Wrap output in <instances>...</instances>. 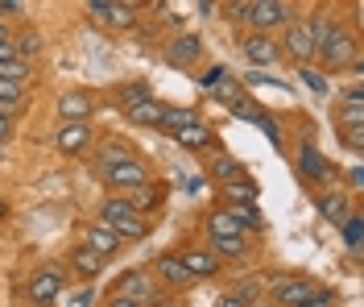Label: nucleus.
I'll use <instances>...</instances> for the list:
<instances>
[{
    "mask_svg": "<svg viewBox=\"0 0 364 307\" xmlns=\"http://www.w3.org/2000/svg\"><path fill=\"white\" fill-rule=\"evenodd\" d=\"M311 29H315V58L327 67V71H348V67L360 58L356 38H352L343 25H331L327 17H315Z\"/></svg>",
    "mask_w": 364,
    "mask_h": 307,
    "instance_id": "f257e3e1",
    "label": "nucleus"
},
{
    "mask_svg": "<svg viewBox=\"0 0 364 307\" xmlns=\"http://www.w3.org/2000/svg\"><path fill=\"white\" fill-rule=\"evenodd\" d=\"M298 179L302 183H311V187H327V183H336V166H331V158L323 154V150H315L311 142L298 145Z\"/></svg>",
    "mask_w": 364,
    "mask_h": 307,
    "instance_id": "f03ea898",
    "label": "nucleus"
},
{
    "mask_svg": "<svg viewBox=\"0 0 364 307\" xmlns=\"http://www.w3.org/2000/svg\"><path fill=\"white\" fill-rule=\"evenodd\" d=\"M261 291L269 295L273 303H282V307H298L311 291H315V283L311 279H302V274H273V279H265L261 283Z\"/></svg>",
    "mask_w": 364,
    "mask_h": 307,
    "instance_id": "7ed1b4c3",
    "label": "nucleus"
},
{
    "mask_svg": "<svg viewBox=\"0 0 364 307\" xmlns=\"http://www.w3.org/2000/svg\"><path fill=\"white\" fill-rule=\"evenodd\" d=\"M63 283H67V274H63V266H58V261L38 266V270H33V279H29V303L50 307L58 295H63Z\"/></svg>",
    "mask_w": 364,
    "mask_h": 307,
    "instance_id": "20e7f679",
    "label": "nucleus"
},
{
    "mask_svg": "<svg viewBox=\"0 0 364 307\" xmlns=\"http://www.w3.org/2000/svg\"><path fill=\"white\" fill-rule=\"evenodd\" d=\"M282 50L294 58L298 67H306L315 58V29L311 21H286V33H282Z\"/></svg>",
    "mask_w": 364,
    "mask_h": 307,
    "instance_id": "39448f33",
    "label": "nucleus"
},
{
    "mask_svg": "<svg viewBox=\"0 0 364 307\" xmlns=\"http://www.w3.org/2000/svg\"><path fill=\"white\" fill-rule=\"evenodd\" d=\"M100 179H104L108 187H116V191H133V187H141V183H149V170H145L141 158H124V162L104 166Z\"/></svg>",
    "mask_w": 364,
    "mask_h": 307,
    "instance_id": "423d86ee",
    "label": "nucleus"
},
{
    "mask_svg": "<svg viewBox=\"0 0 364 307\" xmlns=\"http://www.w3.org/2000/svg\"><path fill=\"white\" fill-rule=\"evenodd\" d=\"M91 137H95V133H91V120H63L58 133H54V145H58L67 158H75V154H83L91 145Z\"/></svg>",
    "mask_w": 364,
    "mask_h": 307,
    "instance_id": "0eeeda50",
    "label": "nucleus"
},
{
    "mask_svg": "<svg viewBox=\"0 0 364 307\" xmlns=\"http://www.w3.org/2000/svg\"><path fill=\"white\" fill-rule=\"evenodd\" d=\"M91 13L108 25V29H116V33H129L136 25V9L120 4V0H91Z\"/></svg>",
    "mask_w": 364,
    "mask_h": 307,
    "instance_id": "6e6552de",
    "label": "nucleus"
},
{
    "mask_svg": "<svg viewBox=\"0 0 364 307\" xmlns=\"http://www.w3.org/2000/svg\"><path fill=\"white\" fill-rule=\"evenodd\" d=\"M199 58H203V33H178L166 46V63L170 67H195Z\"/></svg>",
    "mask_w": 364,
    "mask_h": 307,
    "instance_id": "1a4fd4ad",
    "label": "nucleus"
},
{
    "mask_svg": "<svg viewBox=\"0 0 364 307\" xmlns=\"http://www.w3.org/2000/svg\"><path fill=\"white\" fill-rule=\"evenodd\" d=\"M207 241H211L207 249H211L220 261L224 258L228 261H245L249 258V233H207Z\"/></svg>",
    "mask_w": 364,
    "mask_h": 307,
    "instance_id": "9d476101",
    "label": "nucleus"
},
{
    "mask_svg": "<svg viewBox=\"0 0 364 307\" xmlns=\"http://www.w3.org/2000/svg\"><path fill=\"white\" fill-rule=\"evenodd\" d=\"M240 50H245V58H249V63H257V67H273V63L282 58V46L273 42L269 33H261V29H257V33H249V38L240 42Z\"/></svg>",
    "mask_w": 364,
    "mask_h": 307,
    "instance_id": "9b49d317",
    "label": "nucleus"
},
{
    "mask_svg": "<svg viewBox=\"0 0 364 307\" xmlns=\"http://www.w3.org/2000/svg\"><path fill=\"white\" fill-rule=\"evenodd\" d=\"M112 295H129V299H158V286H154V279L149 274H141V270H129V274H120L112 286Z\"/></svg>",
    "mask_w": 364,
    "mask_h": 307,
    "instance_id": "f8f14e48",
    "label": "nucleus"
},
{
    "mask_svg": "<svg viewBox=\"0 0 364 307\" xmlns=\"http://www.w3.org/2000/svg\"><path fill=\"white\" fill-rule=\"evenodd\" d=\"M161 113H166V104L158 95H145V100H136V104L124 108V117L133 120L136 129H161Z\"/></svg>",
    "mask_w": 364,
    "mask_h": 307,
    "instance_id": "ddd939ff",
    "label": "nucleus"
},
{
    "mask_svg": "<svg viewBox=\"0 0 364 307\" xmlns=\"http://www.w3.org/2000/svg\"><path fill=\"white\" fill-rule=\"evenodd\" d=\"M174 142L182 150H191V154H203V150H215V129L207 120H195V125H186V129L174 133Z\"/></svg>",
    "mask_w": 364,
    "mask_h": 307,
    "instance_id": "4468645a",
    "label": "nucleus"
},
{
    "mask_svg": "<svg viewBox=\"0 0 364 307\" xmlns=\"http://www.w3.org/2000/svg\"><path fill=\"white\" fill-rule=\"evenodd\" d=\"M249 21L261 29V33H269V29H277V25H286L290 17H286V4L282 0H257L249 9Z\"/></svg>",
    "mask_w": 364,
    "mask_h": 307,
    "instance_id": "2eb2a0df",
    "label": "nucleus"
},
{
    "mask_svg": "<svg viewBox=\"0 0 364 307\" xmlns=\"http://www.w3.org/2000/svg\"><path fill=\"white\" fill-rule=\"evenodd\" d=\"M95 113V95L83 92V88H75V92H63L58 100V117L63 120H87Z\"/></svg>",
    "mask_w": 364,
    "mask_h": 307,
    "instance_id": "dca6fc26",
    "label": "nucleus"
},
{
    "mask_svg": "<svg viewBox=\"0 0 364 307\" xmlns=\"http://www.w3.org/2000/svg\"><path fill=\"white\" fill-rule=\"evenodd\" d=\"M215 88H220V100H224V108H228V113H236V117H245V120L257 117V108L249 104V92H245L240 83H232V79L224 75V79H220Z\"/></svg>",
    "mask_w": 364,
    "mask_h": 307,
    "instance_id": "f3484780",
    "label": "nucleus"
},
{
    "mask_svg": "<svg viewBox=\"0 0 364 307\" xmlns=\"http://www.w3.org/2000/svg\"><path fill=\"white\" fill-rule=\"evenodd\" d=\"M336 125H340V129L364 125V92L360 88H352V92L340 95V104H336Z\"/></svg>",
    "mask_w": 364,
    "mask_h": 307,
    "instance_id": "a211bd4d",
    "label": "nucleus"
},
{
    "mask_svg": "<svg viewBox=\"0 0 364 307\" xmlns=\"http://www.w3.org/2000/svg\"><path fill=\"white\" fill-rule=\"evenodd\" d=\"M178 258H182V266L191 270V279H195V283H199V279H215V274H220V258H215L211 249H182Z\"/></svg>",
    "mask_w": 364,
    "mask_h": 307,
    "instance_id": "6ab92c4d",
    "label": "nucleus"
},
{
    "mask_svg": "<svg viewBox=\"0 0 364 307\" xmlns=\"http://www.w3.org/2000/svg\"><path fill=\"white\" fill-rule=\"evenodd\" d=\"M83 245H87V249H95L100 258H112V254L120 249V245H124V241H120V236L112 233V224L95 220V224L87 229V233H83Z\"/></svg>",
    "mask_w": 364,
    "mask_h": 307,
    "instance_id": "aec40b11",
    "label": "nucleus"
},
{
    "mask_svg": "<svg viewBox=\"0 0 364 307\" xmlns=\"http://www.w3.org/2000/svg\"><path fill=\"white\" fill-rule=\"evenodd\" d=\"M315 204L323 220H331V224H343L352 216V195H343V191H323V195H315Z\"/></svg>",
    "mask_w": 364,
    "mask_h": 307,
    "instance_id": "412c9836",
    "label": "nucleus"
},
{
    "mask_svg": "<svg viewBox=\"0 0 364 307\" xmlns=\"http://www.w3.org/2000/svg\"><path fill=\"white\" fill-rule=\"evenodd\" d=\"M154 274H158L166 286H174V291H182V286L195 283V279H191V270L182 266V258H170V254H161V258L154 261Z\"/></svg>",
    "mask_w": 364,
    "mask_h": 307,
    "instance_id": "4be33fe9",
    "label": "nucleus"
},
{
    "mask_svg": "<svg viewBox=\"0 0 364 307\" xmlns=\"http://www.w3.org/2000/svg\"><path fill=\"white\" fill-rule=\"evenodd\" d=\"M220 195H224L228 204H257V199H261V187L252 183L249 175H236V179L220 183Z\"/></svg>",
    "mask_w": 364,
    "mask_h": 307,
    "instance_id": "5701e85b",
    "label": "nucleus"
},
{
    "mask_svg": "<svg viewBox=\"0 0 364 307\" xmlns=\"http://www.w3.org/2000/svg\"><path fill=\"white\" fill-rule=\"evenodd\" d=\"M104 224H112V233L120 236V241H141V236H149V224H145L141 212H124V216H116V220H104Z\"/></svg>",
    "mask_w": 364,
    "mask_h": 307,
    "instance_id": "b1692460",
    "label": "nucleus"
},
{
    "mask_svg": "<svg viewBox=\"0 0 364 307\" xmlns=\"http://www.w3.org/2000/svg\"><path fill=\"white\" fill-rule=\"evenodd\" d=\"M124 199H129V208H133V212H154V208L161 204V187H158V183H141V187H133Z\"/></svg>",
    "mask_w": 364,
    "mask_h": 307,
    "instance_id": "393cba45",
    "label": "nucleus"
},
{
    "mask_svg": "<svg viewBox=\"0 0 364 307\" xmlns=\"http://www.w3.org/2000/svg\"><path fill=\"white\" fill-rule=\"evenodd\" d=\"M70 270H75L79 279H95V274L104 270V258H100L95 249H87V245H83V249H75V254H70Z\"/></svg>",
    "mask_w": 364,
    "mask_h": 307,
    "instance_id": "a878e982",
    "label": "nucleus"
},
{
    "mask_svg": "<svg viewBox=\"0 0 364 307\" xmlns=\"http://www.w3.org/2000/svg\"><path fill=\"white\" fill-rule=\"evenodd\" d=\"M25 108V83H17V79H0V113H21Z\"/></svg>",
    "mask_w": 364,
    "mask_h": 307,
    "instance_id": "bb28decb",
    "label": "nucleus"
},
{
    "mask_svg": "<svg viewBox=\"0 0 364 307\" xmlns=\"http://www.w3.org/2000/svg\"><path fill=\"white\" fill-rule=\"evenodd\" d=\"M236 175H245V162H236L232 154L220 150V154L211 158V179H215V183H228V179H236Z\"/></svg>",
    "mask_w": 364,
    "mask_h": 307,
    "instance_id": "cd10ccee",
    "label": "nucleus"
},
{
    "mask_svg": "<svg viewBox=\"0 0 364 307\" xmlns=\"http://www.w3.org/2000/svg\"><path fill=\"white\" fill-rule=\"evenodd\" d=\"M199 117V108H166L161 113V129H170V133H178V129H186V125H195Z\"/></svg>",
    "mask_w": 364,
    "mask_h": 307,
    "instance_id": "c85d7f7f",
    "label": "nucleus"
},
{
    "mask_svg": "<svg viewBox=\"0 0 364 307\" xmlns=\"http://www.w3.org/2000/svg\"><path fill=\"white\" fill-rule=\"evenodd\" d=\"M228 212L236 216V224L245 229V233H257L265 220H261V212H257V204H228Z\"/></svg>",
    "mask_w": 364,
    "mask_h": 307,
    "instance_id": "c756f323",
    "label": "nucleus"
},
{
    "mask_svg": "<svg viewBox=\"0 0 364 307\" xmlns=\"http://www.w3.org/2000/svg\"><path fill=\"white\" fill-rule=\"evenodd\" d=\"M124 158H136V154L124 142H104V150L95 154V170H104V166H112V162H124Z\"/></svg>",
    "mask_w": 364,
    "mask_h": 307,
    "instance_id": "7c9ffc66",
    "label": "nucleus"
},
{
    "mask_svg": "<svg viewBox=\"0 0 364 307\" xmlns=\"http://www.w3.org/2000/svg\"><path fill=\"white\" fill-rule=\"evenodd\" d=\"M340 236H343V245H348L352 254H360V241H364V220H360L356 212H352V216H348V220L340 224Z\"/></svg>",
    "mask_w": 364,
    "mask_h": 307,
    "instance_id": "2f4dec72",
    "label": "nucleus"
},
{
    "mask_svg": "<svg viewBox=\"0 0 364 307\" xmlns=\"http://www.w3.org/2000/svg\"><path fill=\"white\" fill-rule=\"evenodd\" d=\"M29 58H21V54H13V58H0V79H17V83H25L29 79Z\"/></svg>",
    "mask_w": 364,
    "mask_h": 307,
    "instance_id": "473e14b6",
    "label": "nucleus"
},
{
    "mask_svg": "<svg viewBox=\"0 0 364 307\" xmlns=\"http://www.w3.org/2000/svg\"><path fill=\"white\" fill-rule=\"evenodd\" d=\"M207 233H245V229L236 224V216L228 212V208H215V212L207 216Z\"/></svg>",
    "mask_w": 364,
    "mask_h": 307,
    "instance_id": "72a5a7b5",
    "label": "nucleus"
},
{
    "mask_svg": "<svg viewBox=\"0 0 364 307\" xmlns=\"http://www.w3.org/2000/svg\"><path fill=\"white\" fill-rule=\"evenodd\" d=\"M13 50H17L21 58H38V54H42V38H38L33 29H21V33L13 38Z\"/></svg>",
    "mask_w": 364,
    "mask_h": 307,
    "instance_id": "f704fd0d",
    "label": "nucleus"
},
{
    "mask_svg": "<svg viewBox=\"0 0 364 307\" xmlns=\"http://www.w3.org/2000/svg\"><path fill=\"white\" fill-rule=\"evenodd\" d=\"M145 95H154L145 83H124V88H116V100H120V108H129L136 100H145Z\"/></svg>",
    "mask_w": 364,
    "mask_h": 307,
    "instance_id": "c9c22d12",
    "label": "nucleus"
},
{
    "mask_svg": "<svg viewBox=\"0 0 364 307\" xmlns=\"http://www.w3.org/2000/svg\"><path fill=\"white\" fill-rule=\"evenodd\" d=\"M240 303L249 307V303H257V295H261V279H245V283H236V291H232Z\"/></svg>",
    "mask_w": 364,
    "mask_h": 307,
    "instance_id": "e433bc0d",
    "label": "nucleus"
},
{
    "mask_svg": "<svg viewBox=\"0 0 364 307\" xmlns=\"http://www.w3.org/2000/svg\"><path fill=\"white\" fill-rule=\"evenodd\" d=\"M298 307H336V291H327V286H315V291H311V295H306V299H302Z\"/></svg>",
    "mask_w": 364,
    "mask_h": 307,
    "instance_id": "4c0bfd02",
    "label": "nucleus"
},
{
    "mask_svg": "<svg viewBox=\"0 0 364 307\" xmlns=\"http://www.w3.org/2000/svg\"><path fill=\"white\" fill-rule=\"evenodd\" d=\"M124 212H133V208H129V199L120 195V199H108V204L100 208V220H116V216H124Z\"/></svg>",
    "mask_w": 364,
    "mask_h": 307,
    "instance_id": "58836bf2",
    "label": "nucleus"
},
{
    "mask_svg": "<svg viewBox=\"0 0 364 307\" xmlns=\"http://www.w3.org/2000/svg\"><path fill=\"white\" fill-rule=\"evenodd\" d=\"M340 142L348 145V150H356V154H360V150H364V125H356V129H340Z\"/></svg>",
    "mask_w": 364,
    "mask_h": 307,
    "instance_id": "ea45409f",
    "label": "nucleus"
},
{
    "mask_svg": "<svg viewBox=\"0 0 364 307\" xmlns=\"http://www.w3.org/2000/svg\"><path fill=\"white\" fill-rule=\"evenodd\" d=\"M302 79H306V88H311V92L327 95V79H323V75H315V71H306V67H302Z\"/></svg>",
    "mask_w": 364,
    "mask_h": 307,
    "instance_id": "a19ab883",
    "label": "nucleus"
},
{
    "mask_svg": "<svg viewBox=\"0 0 364 307\" xmlns=\"http://www.w3.org/2000/svg\"><path fill=\"white\" fill-rule=\"evenodd\" d=\"M252 4H257V0H232V4H228V13H232L236 21H245V17H249V9H252Z\"/></svg>",
    "mask_w": 364,
    "mask_h": 307,
    "instance_id": "79ce46f5",
    "label": "nucleus"
},
{
    "mask_svg": "<svg viewBox=\"0 0 364 307\" xmlns=\"http://www.w3.org/2000/svg\"><path fill=\"white\" fill-rule=\"evenodd\" d=\"M108 307H145V303H141V299H129V295H112Z\"/></svg>",
    "mask_w": 364,
    "mask_h": 307,
    "instance_id": "37998d69",
    "label": "nucleus"
},
{
    "mask_svg": "<svg viewBox=\"0 0 364 307\" xmlns=\"http://www.w3.org/2000/svg\"><path fill=\"white\" fill-rule=\"evenodd\" d=\"M9 133H13V117L0 113V142H9Z\"/></svg>",
    "mask_w": 364,
    "mask_h": 307,
    "instance_id": "c03bdc74",
    "label": "nucleus"
},
{
    "mask_svg": "<svg viewBox=\"0 0 364 307\" xmlns=\"http://www.w3.org/2000/svg\"><path fill=\"white\" fill-rule=\"evenodd\" d=\"M348 183H352L356 191L364 187V170H360V166H352V170H348Z\"/></svg>",
    "mask_w": 364,
    "mask_h": 307,
    "instance_id": "a18cd8bd",
    "label": "nucleus"
},
{
    "mask_svg": "<svg viewBox=\"0 0 364 307\" xmlns=\"http://www.w3.org/2000/svg\"><path fill=\"white\" fill-rule=\"evenodd\" d=\"M220 307H245V303H240L236 295H228V299H224V303H220Z\"/></svg>",
    "mask_w": 364,
    "mask_h": 307,
    "instance_id": "49530a36",
    "label": "nucleus"
},
{
    "mask_svg": "<svg viewBox=\"0 0 364 307\" xmlns=\"http://www.w3.org/2000/svg\"><path fill=\"white\" fill-rule=\"evenodd\" d=\"M0 4H4L9 13H13V9H21V0H0Z\"/></svg>",
    "mask_w": 364,
    "mask_h": 307,
    "instance_id": "de8ad7c7",
    "label": "nucleus"
},
{
    "mask_svg": "<svg viewBox=\"0 0 364 307\" xmlns=\"http://www.w3.org/2000/svg\"><path fill=\"white\" fill-rule=\"evenodd\" d=\"M9 38H13V33H9V25L0 21V42H9Z\"/></svg>",
    "mask_w": 364,
    "mask_h": 307,
    "instance_id": "09e8293b",
    "label": "nucleus"
},
{
    "mask_svg": "<svg viewBox=\"0 0 364 307\" xmlns=\"http://www.w3.org/2000/svg\"><path fill=\"white\" fill-rule=\"evenodd\" d=\"M0 216H9V204H4V199H0Z\"/></svg>",
    "mask_w": 364,
    "mask_h": 307,
    "instance_id": "8fccbe9b",
    "label": "nucleus"
},
{
    "mask_svg": "<svg viewBox=\"0 0 364 307\" xmlns=\"http://www.w3.org/2000/svg\"><path fill=\"white\" fill-rule=\"evenodd\" d=\"M4 13H9V9H4V4H0V21H4Z\"/></svg>",
    "mask_w": 364,
    "mask_h": 307,
    "instance_id": "3c124183",
    "label": "nucleus"
},
{
    "mask_svg": "<svg viewBox=\"0 0 364 307\" xmlns=\"http://www.w3.org/2000/svg\"><path fill=\"white\" fill-rule=\"evenodd\" d=\"M17 307H42V303H17Z\"/></svg>",
    "mask_w": 364,
    "mask_h": 307,
    "instance_id": "603ef678",
    "label": "nucleus"
}]
</instances>
